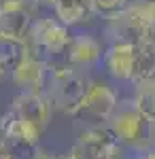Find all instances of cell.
Wrapping results in <instances>:
<instances>
[{
    "label": "cell",
    "instance_id": "cell-1",
    "mask_svg": "<svg viewBox=\"0 0 155 159\" xmlns=\"http://www.w3.org/2000/svg\"><path fill=\"white\" fill-rule=\"evenodd\" d=\"M89 87H92V81L81 70L70 66L58 68L49 64L43 96L47 98L51 108L60 110L62 115H79Z\"/></svg>",
    "mask_w": 155,
    "mask_h": 159
},
{
    "label": "cell",
    "instance_id": "cell-2",
    "mask_svg": "<svg viewBox=\"0 0 155 159\" xmlns=\"http://www.w3.org/2000/svg\"><path fill=\"white\" fill-rule=\"evenodd\" d=\"M106 34L113 43L119 45H143L155 40V21L153 9L143 7L138 2L123 7L121 11L113 13L106 21Z\"/></svg>",
    "mask_w": 155,
    "mask_h": 159
},
{
    "label": "cell",
    "instance_id": "cell-3",
    "mask_svg": "<svg viewBox=\"0 0 155 159\" xmlns=\"http://www.w3.org/2000/svg\"><path fill=\"white\" fill-rule=\"evenodd\" d=\"M72 38L74 36H70L68 25H64L60 19H40L34 24L30 32L32 51L36 53V60L51 64V66H58L55 61L60 57L68 60V49L72 45Z\"/></svg>",
    "mask_w": 155,
    "mask_h": 159
},
{
    "label": "cell",
    "instance_id": "cell-4",
    "mask_svg": "<svg viewBox=\"0 0 155 159\" xmlns=\"http://www.w3.org/2000/svg\"><path fill=\"white\" fill-rule=\"evenodd\" d=\"M110 121V129L113 134L119 138V142L130 144L136 148H153V136H151V127L153 123H149L140 115V110L136 108L134 100L132 102H121L113 112Z\"/></svg>",
    "mask_w": 155,
    "mask_h": 159
},
{
    "label": "cell",
    "instance_id": "cell-5",
    "mask_svg": "<svg viewBox=\"0 0 155 159\" xmlns=\"http://www.w3.org/2000/svg\"><path fill=\"white\" fill-rule=\"evenodd\" d=\"M119 144V138L110 127H89L79 134L70 155L74 159H115Z\"/></svg>",
    "mask_w": 155,
    "mask_h": 159
},
{
    "label": "cell",
    "instance_id": "cell-6",
    "mask_svg": "<svg viewBox=\"0 0 155 159\" xmlns=\"http://www.w3.org/2000/svg\"><path fill=\"white\" fill-rule=\"evenodd\" d=\"M34 28L26 0H0V36L26 40Z\"/></svg>",
    "mask_w": 155,
    "mask_h": 159
},
{
    "label": "cell",
    "instance_id": "cell-7",
    "mask_svg": "<svg viewBox=\"0 0 155 159\" xmlns=\"http://www.w3.org/2000/svg\"><path fill=\"white\" fill-rule=\"evenodd\" d=\"M21 119L28 123H32L36 129H45V125L49 123V115H51V104L47 102L45 96L40 93H32V91H21L19 96L13 98L11 106Z\"/></svg>",
    "mask_w": 155,
    "mask_h": 159
},
{
    "label": "cell",
    "instance_id": "cell-8",
    "mask_svg": "<svg viewBox=\"0 0 155 159\" xmlns=\"http://www.w3.org/2000/svg\"><path fill=\"white\" fill-rule=\"evenodd\" d=\"M117 93L104 83H92L87 98H85L83 106L79 110V115H89L96 119H110L113 112L117 108Z\"/></svg>",
    "mask_w": 155,
    "mask_h": 159
},
{
    "label": "cell",
    "instance_id": "cell-9",
    "mask_svg": "<svg viewBox=\"0 0 155 159\" xmlns=\"http://www.w3.org/2000/svg\"><path fill=\"white\" fill-rule=\"evenodd\" d=\"M134 53H136V47H132V45L110 43L108 51L104 53V66H106L108 74L117 81H132Z\"/></svg>",
    "mask_w": 155,
    "mask_h": 159
},
{
    "label": "cell",
    "instance_id": "cell-10",
    "mask_svg": "<svg viewBox=\"0 0 155 159\" xmlns=\"http://www.w3.org/2000/svg\"><path fill=\"white\" fill-rule=\"evenodd\" d=\"M49 64L30 57L24 66H19L13 72V83L17 87H21V91H32V93H40L43 96V85L47 79Z\"/></svg>",
    "mask_w": 155,
    "mask_h": 159
},
{
    "label": "cell",
    "instance_id": "cell-11",
    "mask_svg": "<svg viewBox=\"0 0 155 159\" xmlns=\"http://www.w3.org/2000/svg\"><path fill=\"white\" fill-rule=\"evenodd\" d=\"M102 57V51L98 40L92 38L89 34H79L72 38V45L68 49V64L70 68H89Z\"/></svg>",
    "mask_w": 155,
    "mask_h": 159
},
{
    "label": "cell",
    "instance_id": "cell-12",
    "mask_svg": "<svg viewBox=\"0 0 155 159\" xmlns=\"http://www.w3.org/2000/svg\"><path fill=\"white\" fill-rule=\"evenodd\" d=\"M30 47L26 40L11 36H0V68L4 72H15L19 66L30 60Z\"/></svg>",
    "mask_w": 155,
    "mask_h": 159
},
{
    "label": "cell",
    "instance_id": "cell-13",
    "mask_svg": "<svg viewBox=\"0 0 155 159\" xmlns=\"http://www.w3.org/2000/svg\"><path fill=\"white\" fill-rule=\"evenodd\" d=\"M0 134H2V138H19V140H28V142L38 144L40 129H36L32 123H28L13 108H9L0 117Z\"/></svg>",
    "mask_w": 155,
    "mask_h": 159
},
{
    "label": "cell",
    "instance_id": "cell-14",
    "mask_svg": "<svg viewBox=\"0 0 155 159\" xmlns=\"http://www.w3.org/2000/svg\"><path fill=\"white\" fill-rule=\"evenodd\" d=\"M155 79V40L136 45L134 53V70H132V81L134 85Z\"/></svg>",
    "mask_w": 155,
    "mask_h": 159
},
{
    "label": "cell",
    "instance_id": "cell-15",
    "mask_svg": "<svg viewBox=\"0 0 155 159\" xmlns=\"http://www.w3.org/2000/svg\"><path fill=\"white\" fill-rule=\"evenodd\" d=\"M53 9L64 25H74L79 21L89 19V15L94 13V4L92 0H58Z\"/></svg>",
    "mask_w": 155,
    "mask_h": 159
},
{
    "label": "cell",
    "instance_id": "cell-16",
    "mask_svg": "<svg viewBox=\"0 0 155 159\" xmlns=\"http://www.w3.org/2000/svg\"><path fill=\"white\" fill-rule=\"evenodd\" d=\"M134 104L144 119L155 125V79H149V81H143L136 85Z\"/></svg>",
    "mask_w": 155,
    "mask_h": 159
},
{
    "label": "cell",
    "instance_id": "cell-17",
    "mask_svg": "<svg viewBox=\"0 0 155 159\" xmlns=\"http://www.w3.org/2000/svg\"><path fill=\"white\" fill-rule=\"evenodd\" d=\"M0 142H2L9 159H36L38 151H40L38 144L28 142V140H19V138H2Z\"/></svg>",
    "mask_w": 155,
    "mask_h": 159
},
{
    "label": "cell",
    "instance_id": "cell-18",
    "mask_svg": "<svg viewBox=\"0 0 155 159\" xmlns=\"http://www.w3.org/2000/svg\"><path fill=\"white\" fill-rule=\"evenodd\" d=\"M94 4V11H100V13H117L125 7V0H92Z\"/></svg>",
    "mask_w": 155,
    "mask_h": 159
},
{
    "label": "cell",
    "instance_id": "cell-19",
    "mask_svg": "<svg viewBox=\"0 0 155 159\" xmlns=\"http://www.w3.org/2000/svg\"><path fill=\"white\" fill-rule=\"evenodd\" d=\"M36 159H58V157H51L47 151H43V148H40V151H38V155H36Z\"/></svg>",
    "mask_w": 155,
    "mask_h": 159
},
{
    "label": "cell",
    "instance_id": "cell-20",
    "mask_svg": "<svg viewBox=\"0 0 155 159\" xmlns=\"http://www.w3.org/2000/svg\"><path fill=\"white\" fill-rule=\"evenodd\" d=\"M138 4H143V7H149V9H153L155 7V0H136Z\"/></svg>",
    "mask_w": 155,
    "mask_h": 159
},
{
    "label": "cell",
    "instance_id": "cell-21",
    "mask_svg": "<svg viewBox=\"0 0 155 159\" xmlns=\"http://www.w3.org/2000/svg\"><path fill=\"white\" fill-rule=\"evenodd\" d=\"M143 159H155V147L153 148H149L147 153H144V157Z\"/></svg>",
    "mask_w": 155,
    "mask_h": 159
},
{
    "label": "cell",
    "instance_id": "cell-22",
    "mask_svg": "<svg viewBox=\"0 0 155 159\" xmlns=\"http://www.w3.org/2000/svg\"><path fill=\"white\" fill-rule=\"evenodd\" d=\"M0 159H9V157H7V153H4V147H2V142H0Z\"/></svg>",
    "mask_w": 155,
    "mask_h": 159
},
{
    "label": "cell",
    "instance_id": "cell-23",
    "mask_svg": "<svg viewBox=\"0 0 155 159\" xmlns=\"http://www.w3.org/2000/svg\"><path fill=\"white\" fill-rule=\"evenodd\" d=\"M58 159H74V157H72L70 153H68V155H62V157H58Z\"/></svg>",
    "mask_w": 155,
    "mask_h": 159
},
{
    "label": "cell",
    "instance_id": "cell-24",
    "mask_svg": "<svg viewBox=\"0 0 155 159\" xmlns=\"http://www.w3.org/2000/svg\"><path fill=\"white\" fill-rule=\"evenodd\" d=\"M30 2H38V4H47V0H30Z\"/></svg>",
    "mask_w": 155,
    "mask_h": 159
},
{
    "label": "cell",
    "instance_id": "cell-25",
    "mask_svg": "<svg viewBox=\"0 0 155 159\" xmlns=\"http://www.w3.org/2000/svg\"><path fill=\"white\" fill-rule=\"evenodd\" d=\"M55 2H58V0H47V4H55Z\"/></svg>",
    "mask_w": 155,
    "mask_h": 159
},
{
    "label": "cell",
    "instance_id": "cell-26",
    "mask_svg": "<svg viewBox=\"0 0 155 159\" xmlns=\"http://www.w3.org/2000/svg\"><path fill=\"white\" fill-rule=\"evenodd\" d=\"M153 21H155V7H153Z\"/></svg>",
    "mask_w": 155,
    "mask_h": 159
}]
</instances>
